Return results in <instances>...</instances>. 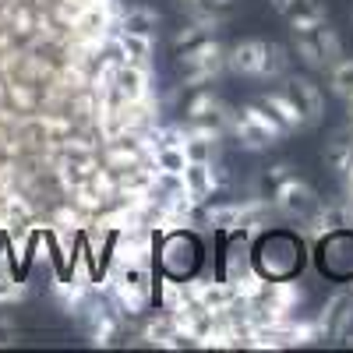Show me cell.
<instances>
[{
	"label": "cell",
	"instance_id": "1",
	"mask_svg": "<svg viewBox=\"0 0 353 353\" xmlns=\"http://www.w3.org/2000/svg\"><path fill=\"white\" fill-rule=\"evenodd\" d=\"M254 265L269 276V279H283L293 276L304 265V237H290L279 230H265L254 241Z\"/></svg>",
	"mask_w": 353,
	"mask_h": 353
},
{
	"label": "cell",
	"instance_id": "2",
	"mask_svg": "<svg viewBox=\"0 0 353 353\" xmlns=\"http://www.w3.org/2000/svg\"><path fill=\"white\" fill-rule=\"evenodd\" d=\"M176 64H181V85L184 88H209L212 81H219L226 74V46L212 36L191 50L176 53Z\"/></svg>",
	"mask_w": 353,
	"mask_h": 353
},
{
	"label": "cell",
	"instance_id": "3",
	"mask_svg": "<svg viewBox=\"0 0 353 353\" xmlns=\"http://www.w3.org/2000/svg\"><path fill=\"white\" fill-rule=\"evenodd\" d=\"M336 230H353V201L346 194L318 201V209L301 223V237H304L307 248H314L321 237H329Z\"/></svg>",
	"mask_w": 353,
	"mask_h": 353
},
{
	"label": "cell",
	"instance_id": "4",
	"mask_svg": "<svg viewBox=\"0 0 353 353\" xmlns=\"http://www.w3.org/2000/svg\"><path fill=\"white\" fill-rule=\"evenodd\" d=\"M110 96L117 103H141V99H152L156 96V71L152 64H131V61H121L113 68V78H110Z\"/></svg>",
	"mask_w": 353,
	"mask_h": 353
},
{
	"label": "cell",
	"instance_id": "5",
	"mask_svg": "<svg viewBox=\"0 0 353 353\" xmlns=\"http://www.w3.org/2000/svg\"><path fill=\"white\" fill-rule=\"evenodd\" d=\"M318 339H350L353 329V286L336 290L332 297L321 304L318 318H314Z\"/></svg>",
	"mask_w": 353,
	"mask_h": 353
},
{
	"label": "cell",
	"instance_id": "6",
	"mask_svg": "<svg viewBox=\"0 0 353 353\" xmlns=\"http://www.w3.org/2000/svg\"><path fill=\"white\" fill-rule=\"evenodd\" d=\"M318 194L311 184H304L301 176H286L283 184L272 188V205L283 219H293V223H304L314 209H318Z\"/></svg>",
	"mask_w": 353,
	"mask_h": 353
},
{
	"label": "cell",
	"instance_id": "7",
	"mask_svg": "<svg viewBox=\"0 0 353 353\" xmlns=\"http://www.w3.org/2000/svg\"><path fill=\"white\" fill-rule=\"evenodd\" d=\"M318 265L329 279H353V230H336L314 244Z\"/></svg>",
	"mask_w": 353,
	"mask_h": 353
},
{
	"label": "cell",
	"instance_id": "8",
	"mask_svg": "<svg viewBox=\"0 0 353 353\" xmlns=\"http://www.w3.org/2000/svg\"><path fill=\"white\" fill-rule=\"evenodd\" d=\"M184 290L191 304H198L201 311L209 314H226L237 307V293H233V286L226 279H212V276H188L184 279Z\"/></svg>",
	"mask_w": 353,
	"mask_h": 353
},
{
	"label": "cell",
	"instance_id": "9",
	"mask_svg": "<svg viewBox=\"0 0 353 353\" xmlns=\"http://www.w3.org/2000/svg\"><path fill=\"white\" fill-rule=\"evenodd\" d=\"M184 121L201 124V128H216L226 134V128L233 121V106L219 92H212V88H194V96L184 106Z\"/></svg>",
	"mask_w": 353,
	"mask_h": 353
},
{
	"label": "cell",
	"instance_id": "10",
	"mask_svg": "<svg viewBox=\"0 0 353 353\" xmlns=\"http://www.w3.org/2000/svg\"><path fill=\"white\" fill-rule=\"evenodd\" d=\"M194 230H176V233H166L163 237V272L173 276V279H188L194 276V265H198V241L191 237Z\"/></svg>",
	"mask_w": 353,
	"mask_h": 353
},
{
	"label": "cell",
	"instance_id": "11",
	"mask_svg": "<svg viewBox=\"0 0 353 353\" xmlns=\"http://www.w3.org/2000/svg\"><path fill=\"white\" fill-rule=\"evenodd\" d=\"M265 53H269V43L265 39H241L226 46V71L237 78H258L265 71Z\"/></svg>",
	"mask_w": 353,
	"mask_h": 353
},
{
	"label": "cell",
	"instance_id": "12",
	"mask_svg": "<svg viewBox=\"0 0 353 353\" xmlns=\"http://www.w3.org/2000/svg\"><path fill=\"white\" fill-rule=\"evenodd\" d=\"M184 184H188V191L205 205L216 191H223L226 184H230V173H226V166L223 163H188L184 166Z\"/></svg>",
	"mask_w": 353,
	"mask_h": 353
},
{
	"label": "cell",
	"instance_id": "13",
	"mask_svg": "<svg viewBox=\"0 0 353 353\" xmlns=\"http://www.w3.org/2000/svg\"><path fill=\"white\" fill-rule=\"evenodd\" d=\"M283 85H286V92L301 103V110L307 117V128L321 124V117H325V92H321V85L311 74H293V71L283 78Z\"/></svg>",
	"mask_w": 353,
	"mask_h": 353
},
{
	"label": "cell",
	"instance_id": "14",
	"mask_svg": "<svg viewBox=\"0 0 353 353\" xmlns=\"http://www.w3.org/2000/svg\"><path fill=\"white\" fill-rule=\"evenodd\" d=\"M50 293H53V301L61 304V311H68V314L81 318L85 304L96 297V286L68 272V276H53V283H50Z\"/></svg>",
	"mask_w": 353,
	"mask_h": 353
},
{
	"label": "cell",
	"instance_id": "15",
	"mask_svg": "<svg viewBox=\"0 0 353 353\" xmlns=\"http://www.w3.org/2000/svg\"><path fill=\"white\" fill-rule=\"evenodd\" d=\"M258 103L269 110L276 121L286 128V131H304L307 128V117H304V110H301V103L293 99L286 88H272V92H261L258 96Z\"/></svg>",
	"mask_w": 353,
	"mask_h": 353
},
{
	"label": "cell",
	"instance_id": "16",
	"mask_svg": "<svg viewBox=\"0 0 353 353\" xmlns=\"http://www.w3.org/2000/svg\"><path fill=\"white\" fill-rule=\"evenodd\" d=\"M121 32H134V36H149L159 39V28H163V14L149 4H131L121 11V21H117Z\"/></svg>",
	"mask_w": 353,
	"mask_h": 353
},
{
	"label": "cell",
	"instance_id": "17",
	"mask_svg": "<svg viewBox=\"0 0 353 353\" xmlns=\"http://www.w3.org/2000/svg\"><path fill=\"white\" fill-rule=\"evenodd\" d=\"M283 18L290 25V32H307V28H318L329 21V11L321 0H290L283 8Z\"/></svg>",
	"mask_w": 353,
	"mask_h": 353
},
{
	"label": "cell",
	"instance_id": "18",
	"mask_svg": "<svg viewBox=\"0 0 353 353\" xmlns=\"http://www.w3.org/2000/svg\"><path fill=\"white\" fill-rule=\"evenodd\" d=\"M265 304L279 314H293L301 304H304V290L293 276H283V279H269V290H265Z\"/></svg>",
	"mask_w": 353,
	"mask_h": 353
},
{
	"label": "cell",
	"instance_id": "19",
	"mask_svg": "<svg viewBox=\"0 0 353 353\" xmlns=\"http://www.w3.org/2000/svg\"><path fill=\"white\" fill-rule=\"evenodd\" d=\"M226 138L230 141H237L244 152H261V149H272L269 145V138H265L248 117L241 113V110H233V121H230V128H226Z\"/></svg>",
	"mask_w": 353,
	"mask_h": 353
},
{
	"label": "cell",
	"instance_id": "20",
	"mask_svg": "<svg viewBox=\"0 0 353 353\" xmlns=\"http://www.w3.org/2000/svg\"><path fill=\"white\" fill-rule=\"evenodd\" d=\"M325 163H329L339 176H343L346 170H353V124L332 134V141L325 145Z\"/></svg>",
	"mask_w": 353,
	"mask_h": 353
},
{
	"label": "cell",
	"instance_id": "21",
	"mask_svg": "<svg viewBox=\"0 0 353 353\" xmlns=\"http://www.w3.org/2000/svg\"><path fill=\"white\" fill-rule=\"evenodd\" d=\"M241 113L248 117V121H251V124H254L265 138H269V145H279V141L290 134V131H286V128H283V124H279L276 117H272L269 110H265L258 99H254V103H244V106H241Z\"/></svg>",
	"mask_w": 353,
	"mask_h": 353
},
{
	"label": "cell",
	"instance_id": "22",
	"mask_svg": "<svg viewBox=\"0 0 353 353\" xmlns=\"http://www.w3.org/2000/svg\"><path fill=\"white\" fill-rule=\"evenodd\" d=\"M293 71V50H286L283 43H269V53H265V71L261 81H283Z\"/></svg>",
	"mask_w": 353,
	"mask_h": 353
},
{
	"label": "cell",
	"instance_id": "23",
	"mask_svg": "<svg viewBox=\"0 0 353 353\" xmlns=\"http://www.w3.org/2000/svg\"><path fill=\"white\" fill-rule=\"evenodd\" d=\"M25 297H28V279L18 276L14 269H8V265H0V307L21 304Z\"/></svg>",
	"mask_w": 353,
	"mask_h": 353
},
{
	"label": "cell",
	"instance_id": "24",
	"mask_svg": "<svg viewBox=\"0 0 353 353\" xmlns=\"http://www.w3.org/2000/svg\"><path fill=\"white\" fill-rule=\"evenodd\" d=\"M325 74H329V92L332 96H339V99L353 96V57H343V61L332 64Z\"/></svg>",
	"mask_w": 353,
	"mask_h": 353
},
{
	"label": "cell",
	"instance_id": "25",
	"mask_svg": "<svg viewBox=\"0 0 353 353\" xmlns=\"http://www.w3.org/2000/svg\"><path fill=\"white\" fill-rule=\"evenodd\" d=\"M286 176H293V166H290V163H276V166H269V170H265L261 184L269 188V194H272V188H276V184H283Z\"/></svg>",
	"mask_w": 353,
	"mask_h": 353
},
{
	"label": "cell",
	"instance_id": "26",
	"mask_svg": "<svg viewBox=\"0 0 353 353\" xmlns=\"http://www.w3.org/2000/svg\"><path fill=\"white\" fill-rule=\"evenodd\" d=\"M14 343V321L0 318V346H11Z\"/></svg>",
	"mask_w": 353,
	"mask_h": 353
},
{
	"label": "cell",
	"instance_id": "27",
	"mask_svg": "<svg viewBox=\"0 0 353 353\" xmlns=\"http://www.w3.org/2000/svg\"><path fill=\"white\" fill-rule=\"evenodd\" d=\"M181 4H209V8H219V11H230L233 0H181Z\"/></svg>",
	"mask_w": 353,
	"mask_h": 353
},
{
	"label": "cell",
	"instance_id": "28",
	"mask_svg": "<svg viewBox=\"0 0 353 353\" xmlns=\"http://www.w3.org/2000/svg\"><path fill=\"white\" fill-rule=\"evenodd\" d=\"M269 4H272V8H276V11H279V14H283V8H286V4H290V0H269Z\"/></svg>",
	"mask_w": 353,
	"mask_h": 353
},
{
	"label": "cell",
	"instance_id": "29",
	"mask_svg": "<svg viewBox=\"0 0 353 353\" xmlns=\"http://www.w3.org/2000/svg\"><path fill=\"white\" fill-rule=\"evenodd\" d=\"M346 113H350V124H353V96L346 99Z\"/></svg>",
	"mask_w": 353,
	"mask_h": 353
}]
</instances>
